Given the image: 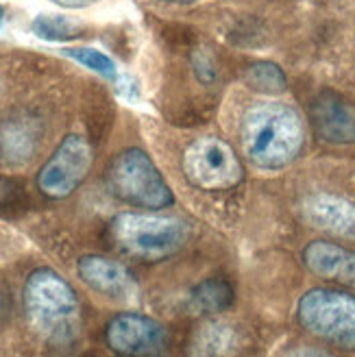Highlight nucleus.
Listing matches in <instances>:
<instances>
[{
    "instance_id": "f257e3e1",
    "label": "nucleus",
    "mask_w": 355,
    "mask_h": 357,
    "mask_svg": "<svg viewBox=\"0 0 355 357\" xmlns=\"http://www.w3.org/2000/svg\"><path fill=\"white\" fill-rule=\"evenodd\" d=\"M240 142L251 164L262 170H281L290 166L303 149V118L288 105L257 102L242 116Z\"/></svg>"
},
{
    "instance_id": "f03ea898",
    "label": "nucleus",
    "mask_w": 355,
    "mask_h": 357,
    "mask_svg": "<svg viewBox=\"0 0 355 357\" xmlns=\"http://www.w3.org/2000/svg\"><path fill=\"white\" fill-rule=\"evenodd\" d=\"M24 312L33 329L52 344H70L81 329L79 296L52 268H38L24 283Z\"/></svg>"
},
{
    "instance_id": "7ed1b4c3",
    "label": "nucleus",
    "mask_w": 355,
    "mask_h": 357,
    "mask_svg": "<svg viewBox=\"0 0 355 357\" xmlns=\"http://www.w3.org/2000/svg\"><path fill=\"white\" fill-rule=\"evenodd\" d=\"M109 238L120 253L142 261H162L176 255L190 238V227L174 216L159 213H118Z\"/></svg>"
},
{
    "instance_id": "20e7f679",
    "label": "nucleus",
    "mask_w": 355,
    "mask_h": 357,
    "mask_svg": "<svg viewBox=\"0 0 355 357\" xmlns=\"http://www.w3.org/2000/svg\"><path fill=\"white\" fill-rule=\"evenodd\" d=\"M107 185L120 201L135 207L166 209L174 203L172 190L162 172L139 149H127L114 157L107 168Z\"/></svg>"
},
{
    "instance_id": "39448f33",
    "label": "nucleus",
    "mask_w": 355,
    "mask_h": 357,
    "mask_svg": "<svg viewBox=\"0 0 355 357\" xmlns=\"http://www.w3.org/2000/svg\"><path fill=\"white\" fill-rule=\"evenodd\" d=\"M299 323L333 347L355 351V296L345 290L314 288L296 307Z\"/></svg>"
},
{
    "instance_id": "423d86ee",
    "label": "nucleus",
    "mask_w": 355,
    "mask_h": 357,
    "mask_svg": "<svg viewBox=\"0 0 355 357\" xmlns=\"http://www.w3.org/2000/svg\"><path fill=\"white\" fill-rule=\"evenodd\" d=\"M183 172L192 185L207 192L232 190L244 174L236 151L218 137L192 142L183 153Z\"/></svg>"
},
{
    "instance_id": "0eeeda50",
    "label": "nucleus",
    "mask_w": 355,
    "mask_h": 357,
    "mask_svg": "<svg viewBox=\"0 0 355 357\" xmlns=\"http://www.w3.org/2000/svg\"><path fill=\"white\" fill-rule=\"evenodd\" d=\"M92 168V149L81 135H68L38 172V188L48 199H66Z\"/></svg>"
},
{
    "instance_id": "6e6552de",
    "label": "nucleus",
    "mask_w": 355,
    "mask_h": 357,
    "mask_svg": "<svg viewBox=\"0 0 355 357\" xmlns=\"http://www.w3.org/2000/svg\"><path fill=\"white\" fill-rule=\"evenodd\" d=\"M107 347L120 357H168L170 337L162 323L142 314H120L105 329Z\"/></svg>"
},
{
    "instance_id": "1a4fd4ad",
    "label": "nucleus",
    "mask_w": 355,
    "mask_h": 357,
    "mask_svg": "<svg viewBox=\"0 0 355 357\" xmlns=\"http://www.w3.org/2000/svg\"><path fill=\"white\" fill-rule=\"evenodd\" d=\"M310 118L318 137L329 144H355V105L335 92H321L310 107Z\"/></svg>"
},
{
    "instance_id": "9d476101",
    "label": "nucleus",
    "mask_w": 355,
    "mask_h": 357,
    "mask_svg": "<svg viewBox=\"0 0 355 357\" xmlns=\"http://www.w3.org/2000/svg\"><path fill=\"white\" fill-rule=\"evenodd\" d=\"M303 220L333 238L355 242V203L338 194H312L301 203Z\"/></svg>"
},
{
    "instance_id": "9b49d317",
    "label": "nucleus",
    "mask_w": 355,
    "mask_h": 357,
    "mask_svg": "<svg viewBox=\"0 0 355 357\" xmlns=\"http://www.w3.org/2000/svg\"><path fill=\"white\" fill-rule=\"evenodd\" d=\"M79 277L92 290L114 301H131L137 296V281L127 266L103 255H83L79 259Z\"/></svg>"
},
{
    "instance_id": "f8f14e48",
    "label": "nucleus",
    "mask_w": 355,
    "mask_h": 357,
    "mask_svg": "<svg viewBox=\"0 0 355 357\" xmlns=\"http://www.w3.org/2000/svg\"><path fill=\"white\" fill-rule=\"evenodd\" d=\"M303 261L316 277L355 288V251L329 240H314L305 246Z\"/></svg>"
},
{
    "instance_id": "ddd939ff",
    "label": "nucleus",
    "mask_w": 355,
    "mask_h": 357,
    "mask_svg": "<svg viewBox=\"0 0 355 357\" xmlns=\"http://www.w3.org/2000/svg\"><path fill=\"white\" fill-rule=\"evenodd\" d=\"M234 303V288L225 279L201 281L190 292V305L199 314H218L225 312Z\"/></svg>"
},
{
    "instance_id": "4468645a",
    "label": "nucleus",
    "mask_w": 355,
    "mask_h": 357,
    "mask_svg": "<svg viewBox=\"0 0 355 357\" xmlns=\"http://www.w3.org/2000/svg\"><path fill=\"white\" fill-rule=\"evenodd\" d=\"M35 135L24 122H9L0 129V151L11 162L20 164L33 155Z\"/></svg>"
},
{
    "instance_id": "2eb2a0df",
    "label": "nucleus",
    "mask_w": 355,
    "mask_h": 357,
    "mask_svg": "<svg viewBox=\"0 0 355 357\" xmlns=\"http://www.w3.org/2000/svg\"><path fill=\"white\" fill-rule=\"evenodd\" d=\"M33 33L38 35L40 40L46 42H68V40H75L83 33V26L77 24V20L73 17H66V15H38L33 20Z\"/></svg>"
},
{
    "instance_id": "dca6fc26",
    "label": "nucleus",
    "mask_w": 355,
    "mask_h": 357,
    "mask_svg": "<svg viewBox=\"0 0 355 357\" xmlns=\"http://www.w3.org/2000/svg\"><path fill=\"white\" fill-rule=\"evenodd\" d=\"M244 79L255 89V92H262V94H281V92H286V87H288L283 70L275 63H269V61L253 63L246 70Z\"/></svg>"
},
{
    "instance_id": "f3484780",
    "label": "nucleus",
    "mask_w": 355,
    "mask_h": 357,
    "mask_svg": "<svg viewBox=\"0 0 355 357\" xmlns=\"http://www.w3.org/2000/svg\"><path fill=\"white\" fill-rule=\"evenodd\" d=\"M63 55H66V57H70V59H75L77 63H81V66H85V68L94 70V73H96V75H100L103 79L114 81V83H118V81H120L118 66L114 63V59L105 55V52L96 50V48H87V46L66 48V50H63Z\"/></svg>"
},
{
    "instance_id": "a211bd4d",
    "label": "nucleus",
    "mask_w": 355,
    "mask_h": 357,
    "mask_svg": "<svg viewBox=\"0 0 355 357\" xmlns=\"http://www.w3.org/2000/svg\"><path fill=\"white\" fill-rule=\"evenodd\" d=\"M283 357H333L331 353L323 351V349H314V347H299L288 351Z\"/></svg>"
},
{
    "instance_id": "6ab92c4d",
    "label": "nucleus",
    "mask_w": 355,
    "mask_h": 357,
    "mask_svg": "<svg viewBox=\"0 0 355 357\" xmlns=\"http://www.w3.org/2000/svg\"><path fill=\"white\" fill-rule=\"evenodd\" d=\"M52 3L63 9H83V7H90V5L98 3V0H52Z\"/></svg>"
},
{
    "instance_id": "aec40b11",
    "label": "nucleus",
    "mask_w": 355,
    "mask_h": 357,
    "mask_svg": "<svg viewBox=\"0 0 355 357\" xmlns=\"http://www.w3.org/2000/svg\"><path fill=\"white\" fill-rule=\"evenodd\" d=\"M170 3H194V0H170Z\"/></svg>"
},
{
    "instance_id": "412c9836",
    "label": "nucleus",
    "mask_w": 355,
    "mask_h": 357,
    "mask_svg": "<svg viewBox=\"0 0 355 357\" xmlns=\"http://www.w3.org/2000/svg\"><path fill=\"white\" fill-rule=\"evenodd\" d=\"M3 15H5V11H3V7H0V22H3Z\"/></svg>"
}]
</instances>
